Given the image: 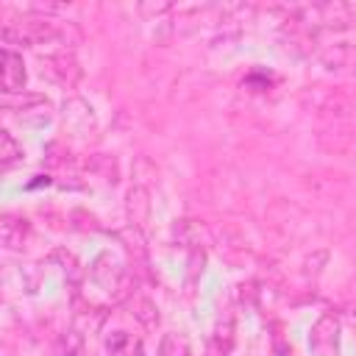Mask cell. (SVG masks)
Instances as JSON below:
<instances>
[{"label": "cell", "instance_id": "7", "mask_svg": "<svg viewBox=\"0 0 356 356\" xmlns=\"http://www.w3.org/2000/svg\"><path fill=\"white\" fill-rule=\"evenodd\" d=\"M83 353V342L75 331H67L58 342H56V356H81Z\"/></svg>", "mask_w": 356, "mask_h": 356}, {"label": "cell", "instance_id": "1", "mask_svg": "<svg viewBox=\"0 0 356 356\" xmlns=\"http://www.w3.org/2000/svg\"><path fill=\"white\" fill-rule=\"evenodd\" d=\"M309 348H312L317 356H337V353H339V320H337L334 314H323V317L312 325Z\"/></svg>", "mask_w": 356, "mask_h": 356}, {"label": "cell", "instance_id": "4", "mask_svg": "<svg viewBox=\"0 0 356 356\" xmlns=\"http://www.w3.org/2000/svg\"><path fill=\"white\" fill-rule=\"evenodd\" d=\"M231 345H234V323L228 317L225 323H220L214 328V334H211V339L206 345V356H228Z\"/></svg>", "mask_w": 356, "mask_h": 356}, {"label": "cell", "instance_id": "3", "mask_svg": "<svg viewBox=\"0 0 356 356\" xmlns=\"http://www.w3.org/2000/svg\"><path fill=\"white\" fill-rule=\"evenodd\" d=\"M106 350H108V356H145L142 342L134 334H128V331L108 334L106 337Z\"/></svg>", "mask_w": 356, "mask_h": 356}, {"label": "cell", "instance_id": "5", "mask_svg": "<svg viewBox=\"0 0 356 356\" xmlns=\"http://www.w3.org/2000/svg\"><path fill=\"white\" fill-rule=\"evenodd\" d=\"M25 231H28L25 220H14V217H6L3 225H0V236H3V242H6L8 248H19Z\"/></svg>", "mask_w": 356, "mask_h": 356}, {"label": "cell", "instance_id": "8", "mask_svg": "<svg viewBox=\"0 0 356 356\" xmlns=\"http://www.w3.org/2000/svg\"><path fill=\"white\" fill-rule=\"evenodd\" d=\"M19 156H22V150L17 147V142L11 139V134L3 131V134H0V161H3V167L8 170Z\"/></svg>", "mask_w": 356, "mask_h": 356}, {"label": "cell", "instance_id": "2", "mask_svg": "<svg viewBox=\"0 0 356 356\" xmlns=\"http://www.w3.org/2000/svg\"><path fill=\"white\" fill-rule=\"evenodd\" d=\"M25 86V64H22V56H17L14 50H3V89L8 95L14 92H22Z\"/></svg>", "mask_w": 356, "mask_h": 356}, {"label": "cell", "instance_id": "6", "mask_svg": "<svg viewBox=\"0 0 356 356\" xmlns=\"http://www.w3.org/2000/svg\"><path fill=\"white\" fill-rule=\"evenodd\" d=\"M159 356H189V345H186V339L181 334H167L161 339Z\"/></svg>", "mask_w": 356, "mask_h": 356}]
</instances>
